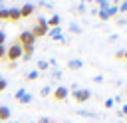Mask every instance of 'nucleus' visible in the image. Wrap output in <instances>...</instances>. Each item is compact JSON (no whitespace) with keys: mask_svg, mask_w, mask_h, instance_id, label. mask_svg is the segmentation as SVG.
Returning a JSON list of instances; mask_svg holds the SVG:
<instances>
[{"mask_svg":"<svg viewBox=\"0 0 127 123\" xmlns=\"http://www.w3.org/2000/svg\"><path fill=\"white\" fill-rule=\"evenodd\" d=\"M117 6H119V12H127V2H121Z\"/></svg>","mask_w":127,"mask_h":123,"instance_id":"bb28decb","label":"nucleus"},{"mask_svg":"<svg viewBox=\"0 0 127 123\" xmlns=\"http://www.w3.org/2000/svg\"><path fill=\"white\" fill-rule=\"evenodd\" d=\"M10 113H12V111H10L8 105H0V123H4V121L10 117Z\"/></svg>","mask_w":127,"mask_h":123,"instance_id":"9b49d317","label":"nucleus"},{"mask_svg":"<svg viewBox=\"0 0 127 123\" xmlns=\"http://www.w3.org/2000/svg\"><path fill=\"white\" fill-rule=\"evenodd\" d=\"M121 115H127V105H123V109H121Z\"/></svg>","mask_w":127,"mask_h":123,"instance_id":"473e14b6","label":"nucleus"},{"mask_svg":"<svg viewBox=\"0 0 127 123\" xmlns=\"http://www.w3.org/2000/svg\"><path fill=\"white\" fill-rule=\"evenodd\" d=\"M67 95H69V89L64 87V85H60V87L54 89V99H56V101H65Z\"/></svg>","mask_w":127,"mask_h":123,"instance_id":"423d86ee","label":"nucleus"},{"mask_svg":"<svg viewBox=\"0 0 127 123\" xmlns=\"http://www.w3.org/2000/svg\"><path fill=\"white\" fill-rule=\"evenodd\" d=\"M75 12H79V14H81V12H85V4H83V2H79V4L75 6Z\"/></svg>","mask_w":127,"mask_h":123,"instance_id":"b1692460","label":"nucleus"},{"mask_svg":"<svg viewBox=\"0 0 127 123\" xmlns=\"http://www.w3.org/2000/svg\"><path fill=\"white\" fill-rule=\"evenodd\" d=\"M113 105H115V101H113V97H109V99H105V103H103V107H105V109H111Z\"/></svg>","mask_w":127,"mask_h":123,"instance_id":"4be33fe9","label":"nucleus"},{"mask_svg":"<svg viewBox=\"0 0 127 123\" xmlns=\"http://www.w3.org/2000/svg\"><path fill=\"white\" fill-rule=\"evenodd\" d=\"M77 113H79L81 117H95V113H93V111H85V109H79Z\"/></svg>","mask_w":127,"mask_h":123,"instance_id":"aec40b11","label":"nucleus"},{"mask_svg":"<svg viewBox=\"0 0 127 123\" xmlns=\"http://www.w3.org/2000/svg\"><path fill=\"white\" fill-rule=\"evenodd\" d=\"M38 123H54V121H52V119H48V117H40V121H38Z\"/></svg>","mask_w":127,"mask_h":123,"instance_id":"c756f323","label":"nucleus"},{"mask_svg":"<svg viewBox=\"0 0 127 123\" xmlns=\"http://www.w3.org/2000/svg\"><path fill=\"white\" fill-rule=\"evenodd\" d=\"M22 56H24V48L18 42H14L12 46L6 48V60L8 62H18V60H22Z\"/></svg>","mask_w":127,"mask_h":123,"instance_id":"f03ea898","label":"nucleus"},{"mask_svg":"<svg viewBox=\"0 0 127 123\" xmlns=\"http://www.w3.org/2000/svg\"><path fill=\"white\" fill-rule=\"evenodd\" d=\"M30 123H36V121H30Z\"/></svg>","mask_w":127,"mask_h":123,"instance_id":"e433bc0d","label":"nucleus"},{"mask_svg":"<svg viewBox=\"0 0 127 123\" xmlns=\"http://www.w3.org/2000/svg\"><path fill=\"white\" fill-rule=\"evenodd\" d=\"M22 48H32L34 44H36V38H34V34L30 32V30H22L20 34H18V40H16Z\"/></svg>","mask_w":127,"mask_h":123,"instance_id":"7ed1b4c3","label":"nucleus"},{"mask_svg":"<svg viewBox=\"0 0 127 123\" xmlns=\"http://www.w3.org/2000/svg\"><path fill=\"white\" fill-rule=\"evenodd\" d=\"M60 24H62V18H60L58 14H54V16L48 18V28H58Z\"/></svg>","mask_w":127,"mask_h":123,"instance_id":"9d476101","label":"nucleus"},{"mask_svg":"<svg viewBox=\"0 0 127 123\" xmlns=\"http://www.w3.org/2000/svg\"><path fill=\"white\" fill-rule=\"evenodd\" d=\"M71 95H73V99L77 103H85V101H89L91 91L89 89H71Z\"/></svg>","mask_w":127,"mask_h":123,"instance_id":"20e7f679","label":"nucleus"},{"mask_svg":"<svg viewBox=\"0 0 127 123\" xmlns=\"http://www.w3.org/2000/svg\"><path fill=\"white\" fill-rule=\"evenodd\" d=\"M93 81H95V83H101V81H103V75H95Z\"/></svg>","mask_w":127,"mask_h":123,"instance_id":"2f4dec72","label":"nucleus"},{"mask_svg":"<svg viewBox=\"0 0 127 123\" xmlns=\"http://www.w3.org/2000/svg\"><path fill=\"white\" fill-rule=\"evenodd\" d=\"M52 77H54V79H60V77H62V71H60V69H56V71L52 73Z\"/></svg>","mask_w":127,"mask_h":123,"instance_id":"c85d7f7f","label":"nucleus"},{"mask_svg":"<svg viewBox=\"0 0 127 123\" xmlns=\"http://www.w3.org/2000/svg\"><path fill=\"white\" fill-rule=\"evenodd\" d=\"M48 36H50L52 40H56V42H60V44H67V40H65V36L62 34V26H58V28H50V30H48Z\"/></svg>","mask_w":127,"mask_h":123,"instance_id":"39448f33","label":"nucleus"},{"mask_svg":"<svg viewBox=\"0 0 127 123\" xmlns=\"http://www.w3.org/2000/svg\"><path fill=\"white\" fill-rule=\"evenodd\" d=\"M50 93H52V87H50V85H46V87L40 89V95H42V97H48Z\"/></svg>","mask_w":127,"mask_h":123,"instance_id":"6ab92c4d","label":"nucleus"},{"mask_svg":"<svg viewBox=\"0 0 127 123\" xmlns=\"http://www.w3.org/2000/svg\"><path fill=\"white\" fill-rule=\"evenodd\" d=\"M38 77H40V71H38V69H32V71H28V73L24 75L26 81H34V79H38Z\"/></svg>","mask_w":127,"mask_h":123,"instance_id":"f8f14e48","label":"nucleus"},{"mask_svg":"<svg viewBox=\"0 0 127 123\" xmlns=\"http://www.w3.org/2000/svg\"><path fill=\"white\" fill-rule=\"evenodd\" d=\"M97 18H99V20H109L107 10H97Z\"/></svg>","mask_w":127,"mask_h":123,"instance_id":"a211bd4d","label":"nucleus"},{"mask_svg":"<svg viewBox=\"0 0 127 123\" xmlns=\"http://www.w3.org/2000/svg\"><path fill=\"white\" fill-rule=\"evenodd\" d=\"M34 10H36V4L26 2V4H22V6H20V16H22V18H28V16H32V14H34Z\"/></svg>","mask_w":127,"mask_h":123,"instance_id":"0eeeda50","label":"nucleus"},{"mask_svg":"<svg viewBox=\"0 0 127 123\" xmlns=\"http://www.w3.org/2000/svg\"><path fill=\"white\" fill-rule=\"evenodd\" d=\"M109 6H111V4H109L107 0H99V2H97V8H99V10H107Z\"/></svg>","mask_w":127,"mask_h":123,"instance_id":"f3484780","label":"nucleus"},{"mask_svg":"<svg viewBox=\"0 0 127 123\" xmlns=\"http://www.w3.org/2000/svg\"><path fill=\"white\" fill-rule=\"evenodd\" d=\"M12 123H20V121H12Z\"/></svg>","mask_w":127,"mask_h":123,"instance_id":"f704fd0d","label":"nucleus"},{"mask_svg":"<svg viewBox=\"0 0 127 123\" xmlns=\"http://www.w3.org/2000/svg\"><path fill=\"white\" fill-rule=\"evenodd\" d=\"M10 10V22H18L22 16H20V8H16V6H10L8 8Z\"/></svg>","mask_w":127,"mask_h":123,"instance_id":"1a4fd4ad","label":"nucleus"},{"mask_svg":"<svg viewBox=\"0 0 127 123\" xmlns=\"http://www.w3.org/2000/svg\"><path fill=\"white\" fill-rule=\"evenodd\" d=\"M40 6H44V8H54V4H52V2H44V0L40 2Z\"/></svg>","mask_w":127,"mask_h":123,"instance_id":"cd10ccee","label":"nucleus"},{"mask_svg":"<svg viewBox=\"0 0 127 123\" xmlns=\"http://www.w3.org/2000/svg\"><path fill=\"white\" fill-rule=\"evenodd\" d=\"M107 14H109V18H115V16L119 14V6H117V4H111V6L107 8Z\"/></svg>","mask_w":127,"mask_h":123,"instance_id":"ddd939ff","label":"nucleus"},{"mask_svg":"<svg viewBox=\"0 0 127 123\" xmlns=\"http://www.w3.org/2000/svg\"><path fill=\"white\" fill-rule=\"evenodd\" d=\"M0 60H6V46H0Z\"/></svg>","mask_w":127,"mask_h":123,"instance_id":"393cba45","label":"nucleus"},{"mask_svg":"<svg viewBox=\"0 0 127 123\" xmlns=\"http://www.w3.org/2000/svg\"><path fill=\"white\" fill-rule=\"evenodd\" d=\"M67 67H69V69H81V67H83V62H81L79 58H71V60L67 62Z\"/></svg>","mask_w":127,"mask_h":123,"instance_id":"6e6552de","label":"nucleus"},{"mask_svg":"<svg viewBox=\"0 0 127 123\" xmlns=\"http://www.w3.org/2000/svg\"><path fill=\"white\" fill-rule=\"evenodd\" d=\"M115 60H123V50H119V52L115 54Z\"/></svg>","mask_w":127,"mask_h":123,"instance_id":"7c9ffc66","label":"nucleus"},{"mask_svg":"<svg viewBox=\"0 0 127 123\" xmlns=\"http://www.w3.org/2000/svg\"><path fill=\"white\" fill-rule=\"evenodd\" d=\"M48 30H50V28H48V18L40 16V18L36 20V24L32 26V30H30V32H32V34H34V38L38 40V38L46 36V34H48Z\"/></svg>","mask_w":127,"mask_h":123,"instance_id":"f257e3e1","label":"nucleus"},{"mask_svg":"<svg viewBox=\"0 0 127 123\" xmlns=\"http://www.w3.org/2000/svg\"><path fill=\"white\" fill-rule=\"evenodd\" d=\"M0 28H2V20H0Z\"/></svg>","mask_w":127,"mask_h":123,"instance_id":"c9c22d12","label":"nucleus"},{"mask_svg":"<svg viewBox=\"0 0 127 123\" xmlns=\"http://www.w3.org/2000/svg\"><path fill=\"white\" fill-rule=\"evenodd\" d=\"M50 65H48V60H40L38 62V71H44V69H48Z\"/></svg>","mask_w":127,"mask_h":123,"instance_id":"dca6fc26","label":"nucleus"},{"mask_svg":"<svg viewBox=\"0 0 127 123\" xmlns=\"http://www.w3.org/2000/svg\"><path fill=\"white\" fill-rule=\"evenodd\" d=\"M20 103H22V105H28V103H32V93H28V91H26V93H24V97L20 99Z\"/></svg>","mask_w":127,"mask_h":123,"instance_id":"2eb2a0df","label":"nucleus"},{"mask_svg":"<svg viewBox=\"0 0 127 123\" xmlns=\"http://www.w3.org/2000/svg\"><path fill=\"white\" fill-rule=\"evenodd\" d=\"M0 79H2V75H0Z\"/></svg>","mask_w":127,"mask_h":123,"instance_id":"4c0bfd02","label":"nucleus"},{"mask_svg":"<svg viewBox=\"0 0 127 123\" xmlns=\"http://www.w3.org/2000/svg\"><path fill=\"white\" fill-rule=\"evenodd\" d=\"M0 20H10V10H8V6H4V8L0 10Z\"/></svg>","mask_w":127,"mask_h":123,"instance_id":"4468645a","label":"nucleus"},{"mask_svg":"<svg viewBox=\"0 0 127 123\" xmlns=\"http://www.w3.org/2000/svg\"><path fill=\"white\" fill-rule=\"evenodd\" d=\"M2 8H4V2H0V10H2Z\"/></svg>","mask_w":127,"mask_h":123,"instance_id":"72a5a7b5","label":"nucleus"},{"mask_svg":"<svg viewBox=\"0 0 127 123\" xmlns=\"http://www.w3.org/2000/svg\"><path fill=\"white\" fill-rule=\"evenodd\" d=\"M0 46H6V32L0 28Z\"/></svg>","mask_w":127,"mask_h":123,"instance_id":"5701e85b","label":"nucleus"},{"mask_svg":"<svg viewBox=\"0 0 127 123\" xmlns=\"http://www.w3.org/2000/svg\"><path fill=\"white\" fill-rule=\"evenodd\" d=\"M69 32H71V34H79V32H81V28H79L77 24H69Z\"/></svg>","mask_w":127,"mask_h":123,"instance_id":"412c9836","label":"nucleus"},{"mask_svg":"<svg viewBox=\"0 0 127 123\" xmlns=\"http://www.w3.org/2000/svg\"><path fill=\"white\" fill-rule=\"evenodd\" d=\"M6 87H8V81L6 79H0V91H4Z\"/></svg>","mask_w":127,"mask_h":123,"instance_id":"a878e982","label":"nucleus"}]
</instances>
